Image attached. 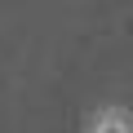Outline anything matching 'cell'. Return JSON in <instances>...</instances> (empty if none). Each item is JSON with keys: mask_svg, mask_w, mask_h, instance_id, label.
<instances>
[{"mask_svg": "<svg viewBox=\"0 0 133 133\" xmlns=\"http://www.w3.org/2000/svg\"><path fill=\"white\" fill-rule=\"evenodd\" d=\"M80 133H133V111L124 102H102V107L89 111Z\"/></svg>", "mask_w": 133, "mask_h": 133, "instance_id": "obj_1", "label": "cell"}]
</instances>
